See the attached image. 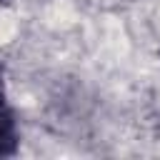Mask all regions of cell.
Listing matches in <instances>:
<instances>
[{
  "instance_id": "cell-1",
  "label": "cell",
  "mask_w": 160,
  "mask_h": 160,
  "mask_svg": "<svg viewBox=\"0 0 160 160\" xmlns=\"http://www.w3.org/2000/svg\"><path fill=\"white\" fill-rule=\"evenodd\" d=\"M18 148H20L18 120H15V110L5 92V70L0 62V158L18 155Z\"/></svg>"
}]
</instances>
